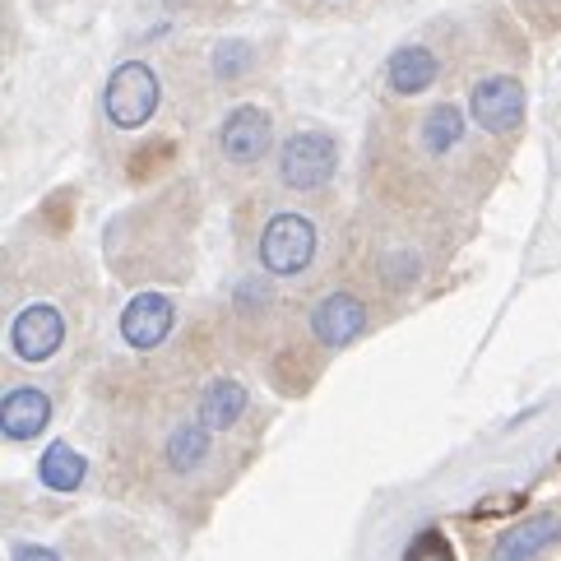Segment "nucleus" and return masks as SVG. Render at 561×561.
I'll return each mask as SVG.
<instances>
[{
	"label": "nucleus",
	"mask_w": 561,
	"mask_h": 561,
	"mask_svg": "<svg viewBox=\"0 0 561 561\" xmlns=\"http://www.w3.org/2000/svg\"><path fill=\"white\" fill-rule=\"evenodd\" d=\"M209 459V427L205 423H186L168 436V465L176 473H195Z\"/></svg>",
	"instance_id": "nucleus-15"
},
{
	"label": "nucleus",
	"mask_w": 561,
	"mask_h": 561,
	"mask_svg": "<svg viewBox=\"0 0 561 561\" xmlns=\"http://www.w3.org/2000/svg\"><path fill=\"white\" fill-rule=\"evenodd\" d=\"M247 56H251L247 47H237V43H228L224 51H218V61H247ZM218 75H224V79H228V75H237V66H218Z\"/></svg>",
	"instance_id": "nucleus-18"
},
{
	"label": "nucleus",
	"mask_w": 561,
	"mask_h": 561,
	"mask_svg": "<svg viewBox=\"0 0 561 561\" xmlns=\"http://www.w3.org/2000/svg\"><path fill=\"white\" fill-rule=\"evenodd\" d=\"M469 112L488 135H511L525 122V89L511 75H492L469 93Z\"/></svg>",
	"instance_id": "nucleus-4"
},
{
	"label": "nucleus",
	"mask_w": 561,
	"mask_h": 561,
	"mask_svg": "<svg viewBox=\"0 0 561 561\" xmlns=\"http://www.w3.org/2000/svg\"><path fill=\"white\" fill-rule=\"evenodd\" d=\"M158 112V79L145 61H130L112 75V84H107V116H112V126H122V130H135V126H145L149 116Z\"/></svg>",
	"instance_id": "nucleus-3"
},
{
	"label": "nucleus",
	"mask_w": 561,
	"mask_h": 561,
	"mask_svg": "<svg viewBox=\"0 0 561 561\" xmlns=\"http://www.w3.org/2000/svg\"><path fill=\"white\" fill-rule=\"evenodd\" d=\"M270 139H274V126H270V116L260 107H237L224 122V130H218L224 158H228V163H237V168L260 163V158L270 153Z\"/></svg>",
	"instance_id": "nucleus-6"
},
{
	"label": "nucleus",
	"mask_w": 561,
	"mask_h": 561,
	"mask_svg": "<svg viewBox=\"0 0 561 561\" xmlns=\"http://www.w3.org/2000/svg\"><path fill=\"white\" fill-rule=\"evenodd\" d=\"M557 534H561V519L557 515H538V519H529V525L501 534L492 561H534L548 543H557Z\"/></svg>",
	"instance_id": "nucleus-10"
},
{
	"label": "nucleus",
	"mask_w": 561,
	"mask_h": 561,
	"mask_svg": "<svg viewBox=\"0 0 561 561\" xmlns=\"http://www.w3.org/2000/svg\"><path fill=\"white\" fill-rule=\"evenodd\" d=\"M363 325H367V311H363V302H357L353 293H330L311 316V330H316V339L325 348L353 344V339L363 334Z\"/></svg>",
	"instance_id": "nucleus-8"
},
{
	"label": "nucleus",
	"mask_w": 561,
	"mask_h": 561,
	"mask_svg": "<svg viewBox=\"0 0 561 561\" xmlns=\"http://www.w3.org/2000/svg\"><path fill=\"white\" fill-rule=\"evenodd\" d=\"M172 302L163 293H139L135 302L122 311V334L130 348H158L172 334Z\"/></svg>",
	"instance_id": "nucleus-7"
},
{
	"label": "nucleus",
	"mask_w": 561,
	"mask_h": 561,
	"mask_svg": "<svg viewBox=\"0 0 561 561\" xmlns=\"http://www.w3.org/2000/svg\"><path fill=\"white\" fill-rule=\"evenodd\" d=\"M47 423H51V399L43 390L19 386V390H10L5 399H0V432H5L10 440H33Z\"/></svg>",
	"instance_id": "nucleus-9"
},
{
	"label": "nucleus",
	"mask_w": 561,
	"mask_h": 561,
	"mask_svg": "<svg viewBox=\"0 0 561 561\" xmlns=\"http://www.w3.org/2000/svg\"><path fill=\"white\" fill-rule=\"evenodd\" d=\"M386 79H390V89L404 93V98L423 93L432 79H436V56L427 47H399L390 56V66H386Z\"/></svg>",
	"instance_id": "nucleus-12"
},
{
	"label": "nucleus",
	"mask_w": 561,
	"mask_h": 561,
	"mask_svg": "<svg viewBox=\"0 0 561 561\" xmlns=\"http://www.w3.org/2000/svg\"><path fill=\"white\" fill-rule=\"evenodd\" d=\"M260 260L270 274H302L316 260V224L307 214H278L260 232Z\"/></svg>",
	"instance_id": "nucleus-1"
},
{
	"label": "nucleus",
	"mask_w": 561,
	"mask_h": 561,
	"mask_svg": "<svg viewBox=\"0 0 561 561\" xmlns=\"http://www.w3.org/2000/svg\"><path fill=\"white\" fill-rule=\"evenodd\" d=\"M417 135H423V149H427V153H446V149H455L459 139H465V112H459L455 103H436V107L423 116Z\"/></svg>",
	"instance_id": "nucleus-14"
},
{
	"label": "nucleus",
	"mask_w": 561,
	"mask_h": 561,
	"mask_svg": "<svg viewBox=\"0 0 561 561\" xmlns=\"http://www.w3.org/2000/svg\"><path fill=\"white\" fill-rule=\"evenodd\" d=\"M242 413H247V390L237 386V380H214V386H205V394H199V423L209 432L237 427Z\"/></svg>",
	"instance_id": "nucleus-11"
},
{
	"label": "nucleus",
	"mask_w": 561,
	"mask_h": 561,
	"mask_svg": "<svg viewBox=\"0 0 561 561\" xmlns=\"http://www.w3.org/2000/svg\"><path fill=\"white\" fill-rule=\"evenodd\" d=\"M37 473H43V483H47L51 492H75L79 483H84L89 465H84V455L66 446V440H56V446H47V455H43V465H37Z\"/></svg>",
	"instance_id": "nucleus-13"
},
{
	"label": "nucleus",
	"mask_w": 561,
	"mask_h": 561,
	"mask_svg": "<svg viewBox=\"0 0 561 561\" xmlns=\"http://www.w3.org/2000/svg\"><path fill=\"white\" fill-rule=\"evenodd\" d=\"M409 561H455V557H450V548H446V538L440 534H423L409 548Z\"/></svg>",
	"instance_id": "nucleus-16"
},
{
	"label": "nucleus",
	"mask_w": 561,
	"mask_h": 561,
	"mask_svg": "<svg viewBox=\"0 0 561 561\" xmlns=\"http://www.w3.org/2000/svg\"><path fill=\"white\" fill-rule=\"evenodd\" d=\"M14 561H61L51 548H43V543H19L14 548Z\"/></svg>",
	"instance_id": "nucleus-17"
},
{
	"label": "nucleus",
	"mask_w": 561,
	"mask_h": 561,
	"mask_svg": "<svg viewBox=\"0 0 561 561\" xmlns=\"http://www.w3.org/2000/svg\"><path fill=\"white\" fill-rule=\"evenodd\" d=\"M61 344H66V320L56 307H28L14 316L10 348L19 353V363H47Z\"/></svg>",
	"instance_id": "nucleus-5"
},
{
	"label": "nucleus",
	"mask_w": 561,
	"mask_h": 561,
	"mask_svg": "<svg viewBox=\"0 0 561 561\" xmlns=\"http://www.w3.org/2000/svg\"><path fill=\"white\" fill-rule=\"evenodd\" d=\"M339 168V149H334V139L330 135H293L284 153H278V176H284V186L293 191H316V186H325L330 176Z\"/></svg>",
	"instance_id": "nucleus-2"
}]
</instances>
